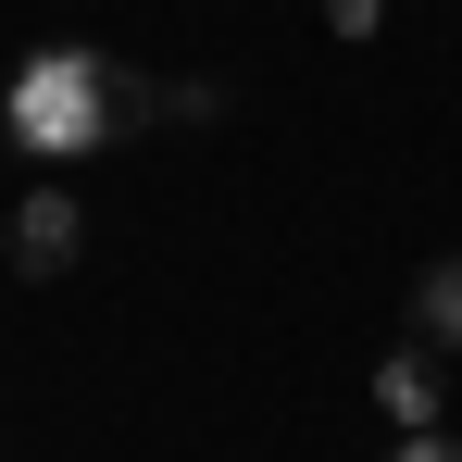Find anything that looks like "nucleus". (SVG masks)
Segmentation results:
<instances>
[{
  "label": "nucleus",
  "mask_w": 462,
  "mask_h": 462,
  "mask_svg": "<svg viewBox=\"0 0 462 462\" xmlns=\"http://www.w3.org/2000/svg\"><path fill=\"white\" fill-rule=\"evenodd\" d=\"M151 100L162 88H138L100 38H38V51L13 63V88H0V138L25 162H88V151H113Z\"/></svg>",
  "instance_id": "nucleus-1"
},
{
  "label": "nucleus",
  "mask_w": 462,
  "mask_h": 462,
  "mask_svg": "<svg viewBox=\"0 0 462 462\" xmlns=\"http://www.w3.org/2000/svg\"><path fill=\"white\" fill-rule=\"evenodd\" d=\"M0 250H13V275H63V263L88 250V200L63 188V175H38V188L13 200V237H0Z\"/></svg>",
  "instance_id": "nucleus-2"
},
{
  "label": "nucleus",
  "mask_w": 462,
  "mask_h": 462,
  "mask_svg": "<svg viewBox=\"0 0 462 462\" xmlns=\"http://www.w3.org/2000/svg\"><path fill=\"white\" fill-rule=\"evenodd\" d=\"M438 400H450V387H438V350H387L375 363V412L400 438H438Z\"/></svg>",
  "instance_id": "nucleus-3"
},
{
  "label": "nucleus",
  "mask_w": 462,
  "mask_h": 462,
  "mask_svg": "<svg viewBox=\"0 0 462 462\" xmlns=\"http://www.w3.org/2000/svg\"><path fill=\"white\" fill-rule=\"evenodd\" d=\"M412 325H425V350H462V250H450V263H425V288H412Z\"/></svg>",
  "instance_id": "nucleus-4"
},
{
  "label": "nucleus",
  "mask_w": 462,
  "mask_h": 462,
  "mask_svg": "<svg viewBox=\"0 0 462 462\" xmlns=\"http://www.w3.org/2000/svg\"><path fill=\"white\" fill-rule=\"evenodd\" d=\"M162 113H175V125H213V113H226V88H213V76H175V88H162Z\"/></svg>",
  "instance_id": "nucleus-5"
},
{
  "label": "nucleus",
  "mask_w": 462,
  "mask_h": 462,
  "mask_svg": "<svg viewBox=\"0 0 462 462\" xmlns=\"http://www.w3.org/2000/svg\"><path fill=\"white\" fill-rule=\"evenodd\" d=\"M325 25H337V38H375V25H387V0H325Z\"/></svg>",
  "instance_id": "nucleus-6"
},
{
  "label": "nucleus",
  "mask_w": 462,
  "mask_h": 462,
  "mask_svg": "<svg viewBox=\"0 0 462 462\" xmlns=\"http://www.w3.org/2000/svg\"><path fill=\"white\" fill-rule=\"evenodd\" d=\"M387 462H462V450H450V438H400Z\"/></svg>",
  "instance_id": "nucleus-7"
}]
</instances>
